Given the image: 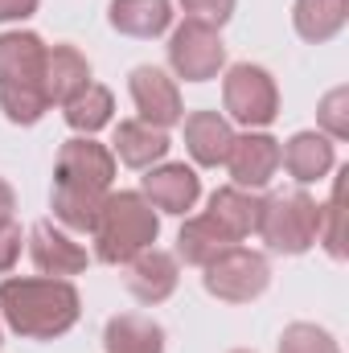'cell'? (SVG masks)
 I'll return each instance as SVG.
<instances>
[{
	"label": "cell",
	"mask_w": 349,
	"mask_h": 353,
	"mask_svg": "<svg viewBox=\"0 0 349 353\" xmlns=\"http://www.w3.org/2000/svg\"><path fill=\"white\" fill-rule=\"evenodd\" d=\"M37 4H41V0H0V25H4V21H25V17H33Z\"/></svg>",
	"instance_id": "f1b7e54d"
},
{
	"label": "cell",
	"mask_w": 349,
	"mask_h": 353,
	"mask_svg": "<svg viewBox=\"0 0 349 353\" xmlns=\"http://www.w3.org/2000/svg\"><path fill=\"white\" fill-rule=\"evenodd\" d=\"M279 165L288 169V176L296 185H312L325 181L337 165V148L325 132H296L283 148H279Z\"/></svg>",
	"instance_id": "4fadbf2b"
},
{
	"label": "cell",
	"mask_w": 349,
	"mask_h": 353,
	"mask_svg": "<svg viewBox=\"0 0 349 353\" xmlns=\"http://www.w3.org/2000/svg\"><path fill=\"white\" fill-rule=\"evenodd\" d=\"M90 83V62L74 50V46H50L46 54V99L66 107L79 90Z\"/></svg>",
	"instance_id": "ffe728a7"
},
{
	"label": "cell",
	"mask_w": 349,
	"mask_h": 353,
	"mask_svg": "<svg viewBox=\"0 0 349 353\" xmlns=\"http://www.w3.org/2000/svg\"><path fill=\"white\" fill-rule=\"evenodd\" d=\"M226 169H230L239 189L255 193L279 169V140L267 136V132H243V136H235L230 152H226Z\"/></svg>",
	"instance_id": "8fae6325"
},
{
	"label": "cell",
	"mask_w": 349,
	"mask_h": 353,
	"mask_svg": "<svg viewBox=\"0 0 349 353\" xmlns=\"http://www.w3.org/2000/svg\"><path fill=\"white\" fill-rule=\"evenodd\" d=\"M107 21L123 37H161L173 25V4L169 0H111Z\"/></svg>",
	"instance_id": "ac0fdd59"
},
{
	"label": "cell",
	"mask_w": 349,
	"mask_h": 353,
	"mask_svg": "<svg viewBox=\"0 0 349 353\" xmlns=\"http://www.w3.org/2000/svg\"><path fill=\"white\" fill-rule=\"evenodd\" d=\"M169 148H173L169 132H161V128H152V123H144V119H119V128H115V148H111V152H115L128 169H152L157 161L169 157Z\"/></svg>",
	"instance_id": "e0dca14e"
},
{
	"label": "cell",
	"mask_w": 349,
	"mask_h": 353,
	"mask_svg": "<svg viewBox=\"0 0 349 353\" xmlns=\"http://www.w3.org/2000/svg\"><path fill=\"white\" fill-rule=\"evenodd\" d=\"M317 119H321V132L329 140H346L349 136V90L346 87H333L321 107H317Z\"/></svg>",
	"instance_id": "484cf974"
},
{
	"label": "cell",
	"mask_w": 349,
	"mask_h": 353,
	"mask_svg": "<svg viewBox=\"0 0 349 353\" xmlns=\"http://www.w3.org/2000/svg\"><path fill=\"white\" fill-rule=\"evenodd\" d=\"M259 234L275 255H304L321 239V201L308 197L304 189H283L263 197L259 210Z\"/></svg>",
	"instance_id": "277c9868"
},
{
	"label": "cell",
	"mask_w": 349,
	"mask_h": 353,
	"mask_svg": "<svg viewBox=\"0 0 349 353\" xmlns=\"http://www.w3.org/2000/svg\"><path fill=\"white\" fill-rule=\"evenodd\" d=\"M161 234V218L157 210L148 205L144 193L136 189H119V193H107L103 205H99V218H94V259L99 263H132L140 251H148Z\"/></svg>",
	"instance_id": "3957f363"
},
{
	"label": "cell",
	"mask_w": 349,
	"mask_h": 353,
	"mask_svg": "<svg viewBox=\"0 0 349 353\" xmlns=\"http://www.w3.org/2000/svg\"><path fill=\"white\" fill-rule=\"evenodd\" d=\"M140 193L148 197V205H157L165 214H185V210L197 205L201 181H197V173L189 165H157V169H148Z\"/></svg>",
	"instance_id": "5bb4252c"
},
{
	"label": "cell",
	"mask_w": 349,
	"mask_h": 353,
	"mask_svg": "<svg viewBox=\"0 0 349 353\" xmlns=\"http://www.w3.org/2000/svg\"><path fill=\"white\" fill-rule=\"evenodd\" d=\"M0 312L8 329L25 341H54L70 333L83 316V296L70 279L54 275H12L0 283Z\"/></svg>",
	"instance_id": "6da1fadb"
},
{
	"label": "cell",
	"mask_w": 349,
	"mask_h": 353,
	"mask_svg": "<svg viewBox=\"0 0 349 353\" xmlns=\"http://www.w3.org/2000/svg\"><path fill=\"white\" fill-rule=\"evenodd\" d=\"M230 140H235V128H230L226 115H218V111H193V115H185V148H189V157L201 169L226 165Z\"/></svg>",
	"instance_id": "9a60e30c"
},
{
	"label": "cell",
	"mask_w": 349,
	"mask_h": 353,
	"mask_svg": "<svg viewBox=\"0 0 349 353\" xmlns=\"http://www.w3.org/2000/svg\"><path fill=\"white\" fill-rule=\"evenodd\" d=\"M12 210H17V193H12V185L0 176V226L12 222Z\"/></svg>",
	"instance_id": "f546056e"
},
{
	"label": "cell",
	"mask_w": 349,
	"mask_h": 353,
	"mask_svg": "<svg viewBox=\"0 0 349 353\" xmlns=\"http://www.w3.org/2000/svg\"><path fill=\"white\" fill-rule=\"evenodd\" d=\"M259 210H263V197H255L251 189L226 185V189H214L206 214L218 222V230H222L230 243H243L247 234L259 230Z\"/></svg>",
	"instance_id": "2e32d148"
},
{
	"label": "cell",
	"mask_w": 349,
	"mask_h": 353,
	"mask_svg": "<svg viewBox=\"0 0 349 353\" xmlns=\"http://www.w3.org/2000/svg\"><path fill=\"white\" fill-rule=\"evenodd\" d=\"M128 87H132V103H136V111H140L144 123L169 132L173 123L185 119L181 90H177V83L165 70H157V66H136L132 79H128Z\"/></svg>",
	"instance_id": "9c48e42d"
},
{
	"label": "cell",
	"mask_w": 349,
	"mask_h": 353,
	"mask_svg": "<svg viewBox=\"0 0 349 353\" xmlns=\"http://www.w3.org/2000/svg\"><path fill=\"white\" fill-rule=\"evenodd\" d=\"M107 353H165V329L144 312H119L103 329Z\"/></svg>",
	"instance_id": "d6986e66"
},
{
	"label": "cell",
	"mask_w": 349,
	"mask_h": 353,
	"mask_svg": "<svg viewBox=\"0 0 349 353\" xmlns=\"http://www.w3.org/2000/svg\"><path fill=\"white\" fill-rule=\"evenodd\" d=\"M29 259L41 275H54V279H66V275H83L90 267L87 247H79L62 226H54L50 218L33 222L29 230Z\"/></svg>",
	"instance_id": "30bf717a"
},
{
	"label": "cell",
	"mask_w": 349,
	"mask_h": 353,
	"mask_svg": "<svg viewBox=\"0 0 349 353\" xmlns=\"http://www.w3.org/2000/svg\"><path fill=\"white\" fill-rule=\"evenodd\" d=\"M201 283L214 300H226V304H251L259 300L271 283V263L267 255L251 251V247H226L222 255H214L210 263L201 267Z\"/></svg>",
	"instance_id": "5b68a950"
},
{
	"label": "cell",
	"mask_w": 349,
	"mask_h": 353,
	"mask_svg": "<svg viewBox=\"0 0 349 353\" xmlns=\"http://www.w3.org/2000/svg\"><path fill=\"white\" fill-rule=\"evenodd\" d=\"M346 176L349 169L337 176L329 205H321V239L317 243H325V251L333 259H346Z\"/></svg>",
	"instance_id": "cb8c5ba5"
},
{
	"label": "cell",
	"mask_w": 349,
	"mask_h": 353,
	"mask_svg": "<svg viewBox=\"0 0 349 353\" xmlns=\"http://www.w3.org/2000/svg\"><path fill=\"white\" fill-rule=\"evenodd\" d=\"M222 107H226V115L235 123L255 132V128L275 123V115H279V87H275V79L263 66L239 62L222 79Z\"/></svg>",
	"instance_id": "8992f818"
},
{
	"label": "cell",
	"mask_w": 349,
	"mask_h": 353,
	"mask_svg": "<svg viewBox=\"0 0 349 353\" xmlns=\"http://www.w3.org/2000/svg\"><path fill=\"white\" fill-rule=\"evenodd\" d=\"M66 123L83 136H94L99 128L111 123V111H115V94L103 87V83H87V90H79L66 107Z\"/></svg>",
	"instance_id": "603a6c76"
},
{
	"label": "cell",
	"mask_w": 349,
	"mask_h": 353,
	"mask_svg": "<svg viewBox=\"0 0 349 353\" xmlns=\"http://www.w3.org/2000/svg\"><path fill=\"white\" fill-rule=\"evenodd\" d=\"M181 8L206 25H226L235 17V0H181Z\"/></svg>",
	"instance_id": "4316f807"
},
{
	"label": "cell",
	"mask_w": 349,
	"mask_h": 353,
	"mask_svg": "<svg viewBox=\"0 0 349 353\" xmlns=\"http://www.w3.org/2000/svg\"><path fill=\"white\" fill-rule=\"evenodd\" d=\"M115 181V152L107 144H94L90 136H74L58 148V165H54V189L66 193H90V197H107Z\"/></svg>",
	"instance_id": "52a82bcc"
},
{
	"label": "cell",
	"mask_w": 349,
	"mask_h": 353,
	"mask_svg": "<svg viewBox=\"0 0 349 353\" xmlns=\"http://www.w3.org/2000/svg\"><path fill=\"white\" fill-rule=\"evenodd\" d=\"M46 54H50V46L29 29L0 33V111L8 123L29 128L50 111Z\"/></svg>",
	"instance_id": "7a4b0ae2"
},
{
	"label": "cell",
	"mask_w": 349,
	"mask_h": 353,
	"mask_svg": "<svg viewBox=\"0 0 349 353\" xmlns=\"http://www.w3.org/2000/svg\"><path fill=\"white\" fill-rule=\"evenodd\" d=\"M226 247H235V243L218 230V222H214L210 214L185 218V226H181V234H177V259H185L189 267H206L214 255H222Z\"/></svg>",
	"instance_id": "7402d4cb"
},
{
	"label": "cell",
	"mask_w": 349,
	"mask_h": 353,
	"mask_svg": "<svg viewBox=\"0 0 349 353\" xmlns=\"http://www.w3.org/2000/svg\"><path fill=\"white\" fill-rule=\"evenodd\" d=\"M349 21V0H296L292 4V25L304 41L321 46L337 37Z\"/></svg>",
	"instance_id": "44dd1931"
},
{
	"label": "cell",
	"mask_w": 349,
	"mask_h": 353,
	"mask_svg": "<svg viewBox=\"0 0 349 353\" xmlns=\"http://www.w3.org/2000/svg\"><path fill=\"white\" fill-rule=\"evenodd\" d=\"M279 353H341L329 329L312 325V321H296L279 333Z\"/></svg>",
	"instance_id": "d4e9b609"
},
{
	"label": "cell",
	"mask_w": 349,
	"mask_h": 353,
	"mask_svg": "<svg viewBox=\"0 0 349 353\" xmlns=\"http://www.w3.org/2000/svg\"><path fill=\"white\" fill-rule=\"evenodd\" d=\"M235 353H251V350H235Z\"/></svg>",
	"instance_id": "4dcf8cb0"
},
{
	"label": "cell",
	"mask_w": 349,
	"mask_h": 353,
	"mask_svg": "<svg viewBox=\"0 0 349 353\" xmlns=\"http://www.w3.org/2000/svg\"><path fill=\"white\" fill-rule=\"evenodd\" d=\"M177 279H181L177 255L161 251V247H148L128 263V292L140 304H165L177 292Z\"/></svg>",
	"instance_id": "7c38bea8"
},
{
	"label": "cell",
	"mask_w": 349,
	"mask_h": 353,
	"mask_svg": "<svg viewBox=\"0 0 349 353\" xmlns=\"http://www.w3.org/2000/svg\"><path fill=\"white\" fill-rule=\"evenodd\" d=\"M21 243H25L21 226H17V222H4V226H0V275L17 267V259H21Z\"/></svg>",
	"instance_id": "83f0119b"
},
{
	"label": "cell",
	"mask_w": 349,
	"mask_h": 353,
	"mask_svg": "<svg viewBox=\"0 0 349 353\" xmlns=\"http://www.w3.org/2000/svg\"><path fill=\"white\" fill-rule=\"evenodd\" d=\"M169 66L185 83H210L226 66V46L218 25H206L197 17H185L169 37Z\"/></svg>",
	"instance_id": "ba28073f"
}]
</instances>
